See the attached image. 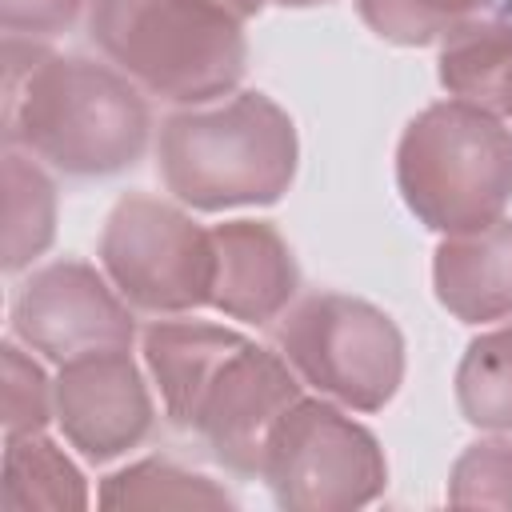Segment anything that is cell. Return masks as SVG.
<instances>
[{
    "label": "cell",
    "instance_id": "6da1fadb",
    "mask_svg": "<svg viewBox=\"0 0 512 512\" xmlns=\"http://www.w3.org/2000/svg\"><path fill=\"white\" fill-rule=\"evenodd\" d=\"M140 344L168 424L200 436L228 472L260 476L280 416L304 396L296 368L208 320H152Z\"/></svg>",
    "mask_w": 512,
    "mask_h": 512
},
{
    "label": "cell",
    "instance_id": "7a4b0ae2",
    "mask_svg": "<svg viewBox=\"0 0 512 512\" xmlns=\"http://www.w3.org/2000/svg\"><path fill=\"white\" fill-rule=\"evenodd\" d=\"M140 92L116 64L4 36V144L64 176H112L144 156L152 116Z\"/></svg>",
    "mask_w": 512,
    "mask_h": 512
},
{
    "label": "cell",
    "instance_id": "3957f363",
    "mask_svg": "<svg viewBox=\"0 0 512 512\" xmlns=\"http://www.w3.org/2000/svg\"><path fill=\"white\" fill-rule=\"evenodd\" d=\"M296 160V124L264 92H232L220 104L172 112L156 144L164 188L196 212L276 204Z\"/></svg>",
    "mask_w": 512,
    "mask_h": 512
},
{
    "label": "cell",
    "instance_id": "277c9868",
    "mask_svg": "<svg viewBox=\"0 0 512 512\" xmlns=\"http://www.w3.org/2000/svg\"><path fill=\"white\" fill-rule=\"evenodd\" d=\"M88 36L136 88L184 108L232 96L248 64L244 20L220 0H92Z\"/></svg>",
    "mask_w": 512,
    "mask_h": 512
},
{
    "label": "cell",
    "instance_id": "5b68a950",
    "mask_svg": "<svg viewBox=\"0 0 512 512\" xmlns=\"http://www.w3.org/2000/svg\"><path fill=\"white\" fill-rule=\"evenodd\" d=\"M396 188L440 236L496 224L512 200V128L464 100L428 104L400 132Z\"/></svg>",
    "mask_w": 512,
    "mask_h": 512
},
{
    "label": "cell",
    "instance_id": "8992f818",
    "mask_svg": "<svg viewBox=\"0 0 512 512\" xmlns=\"http://www.w3.org/2000/svg\"><path fill=\"white\" fill-rule=\"evenodd\" d=\"M276 348L304 384L352 412H380L404 384V336L360 296H304L280 316Z\"/></svg>",
    "mask_w": 512,
    "mask_h": 512
},
{
    "label": "cell",
    "instance_id": "52a82bcc",
    "mask_svg": "<svg viewBox=\"0 0 512 512\" xmlns=\"http://www.w3.org/2000/svg\"><path fill=\"white\" fill-rule=\"evenodd\" d=\"M260 480L288 512H352L384 492L388 460L360 420L300 396L268 440Z\"/></svg>",
    "mask_w": 512,
    "mask_h": 512
},
{
    "label": "cell",
    "instance_id": "ba28073f",
    "mask_svg": "<svg viewBox=\"0 0 512 512\" xmlns=\"http://www.w3.org/2000/svg\"><path fill=\"white\" fill-rule=\"evenodd\" d=\"M100 268L140 312H192L212 296V228H200L180 204L128 192L104 220Z\"/></svg>",
    "mask_w": 512,
    "mask_h": 512
},
{
    "label": "cell",
    "instance_id": "9c48e42d",
    "mask_svg": "<svg viewBox=\"0 0 512 512\" xmlns=\"http://www.w3.org/2000/svg\"><path fill=\"white\" fill-rule=\"evenodd\" d=\"M12 336L68 364L88 352L132 348L136 324L116 284L84 260H52L36 268L12 296Z\"/></svg>",
    "mask_w": 512,
    "mask_h": 512
},
{
    "label": "cell",
    "instance_id": "30bf717a",
    "mask_svg": "<svg viewBox=\"0 0 512 512\" xmlns=\"http://www.w3.org/2000/svg\"><path fill=\"white\" fill-rule=\"evenodd\" d=\"M52 400L64 440L96 464H108L136 448L156 420L148 384L128 348L88 352L60 364L52 380Z\"/></svg>",
    "mask_w": 512,
    "mask_h": 512
},
{
    "label": "cell",
    "instance_id": "8fae6325",
    "mask_svg": "<svg viewBox=\"0 0 512 512\" xmlns=\"http://www.w3.org/2000/svg\"><path fill=\"white\" fill-rule=\"evenodd\" d=\"M212 296L208 304L244 324H268L288 312L300 268L288 240L268 220H224L212 228Z\"/></svg>",
    "mask_w": 512,
    "mask_h": 512
},
{
    "label": "cell",
    "instance_id": "7c38bea8",
    "mask_svg": "<svg viewBox=\"0 0 512 512\" xmlns=\"http://www.w3.org/2000/svg\"><path fill=\"white\" fill-rule=\"evenodd\" d=\"M436 300L464 324L512 316V220L444 236L432 252Z\"/></svg>",
    "mask_w": 512,
    "mask_h": 512
},
{
    "label": "cell",
    "instance_id": "4fadbf2b",
    "mask_svg": "<svg viewBox=\"0 0 512 512\" xmlns=\"http://www.w3.org/2000/svg\"><path fill=\"white\" fill-rule=\"evenodd\" d=\"M436 76L452 100L512 120V20H468L440 40Z\"/></svg>",
    "mask_w": 512,
    "mask_h": 512
},
{
    "label": "cell",
    "instance_id": "5bb4252c",
    "mask_svg": "<svg viewBox=\"0 0 512 512\" xmlns=\"http://www.w3.org/2000/svg\"><path fill=\"white\" fill-rule=\"evenodd\" d=\"M4 512H76L88 508L84 472L68 460V452L40 432L4 436Z\"/></svg>",
    "mask_w": 512,
    "mask_h": 512
},
{
    "label": "cell",
    "instance_id": "9a60e30c",
    "mask_svg": "<svg viewBox=\"0 0 512 512\" xmlns=\"http://www.w3.org/2000/svg\"><path fill=\"white\" fill-rule=\"evenodd\" d=\"M56 236V184L24 152H4V272H20Z\"/></svg>",
    "mask_w": 512,
    "mask_h": 512
},
{
    "label": "cell",
    "instance_id": "2e32d148",
    "mask_svg": "<svg viewBox=\"0 0 512 512\" xmlns=\"http://www.w3.org/2000/svg\"><path fill=\"white\" fill-rule=\"evenodd\" d=\"M100 508H232V492L172 460L148 456L100 480Z\"/></svg>",
    "mask_w": 512,
    "mask_h": 512
},
{
    "label": "cell",
    "instance_id": "e0dca14e",
    "mask_svg": "<svg viewBox=\"0 0 512 512\" xmlns=\"http://www.w3.org/2000/svg\"><path fill=\"white\" fill-rule=\"evenodd\" d=\"M456 404L472 428L512 432V324L480 332L456 364Z\"/></svg>",
    "mask_w": 512,
    "mask_h": 512
},
{
    "label": "cell",
    "instance_id": "ac0fdd59",
    "mask_svg": "<svg viewBox=\"0 0 512 512\" xmlns=\"http://www.w3.org/2000/svg\"><path fill=\"white\" fill-rule=\"evenodd\" d=\"M488 0H356L360 20L388 44L420 48L476 20Z\"/></svg>",
    "mask_w": 512,
    "mask_h": 512
},
{
    "label": "cell",
    "instance_id": "d6986e66",
    "mask_svg": "<svg viewBox=\"0 0 512 512\" xmlns=\"http://www.w3.org/2000/svg\"><path fill=\"white\" fill-rule=\"evenodd\" d=\"M448 504H456V508H512V440L468 444L452 464Z\"/></svg>",
    "mask_w": 512,
    "mask_h": 512
},
{
    "label": "cell",
    "instance_id": "ffe728a7",
    "mask_svg": "<svg viewBox=\"0 0 512 512\" xmlns=\"http://www.w3.org/2000/svg\"><path fill=\"white\" fill-rule=\"evenodd\" d=\"M0 368H4V436L40 432L48 420H56L52 380L16 340H4Z\"/></svg>",
    "mask_w": 512,
    "mask_h": 512
},
{
    "label": "cell",
    "instance_id": "44dd1931",
    "mask_svg": "<svg viewBox=\"0 0 512 512\" xmlns=\"http://www.w3.org/2000/svg\"><path fill=\"white\" fill-rule=\"evenodd\" d=\"M92 0H0V28L8 36H56L76 24L80 8Z\"/></svg>",
    "mask_w": 512,
    "mask_h": 512
},
{
    "label": "cell",
    "instance_id": "7402d4cb",
    "mask_svg": "<svg viewBox=\"0 0 512 512\" xmlns=\"http://www.w3.org/2000/svg\"><path fill=\"white\" fill-rule=\"evenodd\" d=\"M220 4H224L232 16H240V20L248 24V20H252V16H256V12H260L268 0H220Z\"/></svg>",
    "mask_w": 512,
    "mask_h": 512
},
{
    "label": "cell",
    "instance_id": "603a6c76",
    "mask_svg": "<svg viewBox=\"0 0 512 512\" xmlns=\"http://www.w3.org/2000/svg\"><path fill=\"white\" fill-rule=\"evenodd\" d=\"M268 4H280V8H316V4H328V0H268Z\"/></svg>",
    "mask_w": 512,
    "mask_h": 512
}]
</instances>
